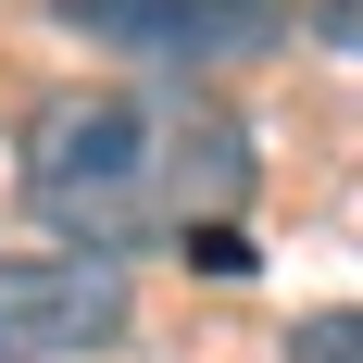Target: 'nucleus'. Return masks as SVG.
Listing matches in <instances>:
<instances>
[{"instance_id":"nucleus-1","label":"nucleus","mask_w":363,"mask_h":363,"mask_svg":"<svg viewBox=\"0 0 363 363\" xmlns=\"http://www.w3.org/2000/svg\"><path fill=\"white\" fill-rule=\"evenodd\" d=\"M26 213H50L75 251H138V238H213L251 201V125L213 101H150V88H63L26 113Z\"/></svg>"},{"instance_id":"nucleus-2","label":"nucleus","mask_w":363,"mask_h":363,"mask_svg":"<svg viewBox=\"0 0 363 363\" xmlns=\"http://www.w3.org/2000/svg\"><path fill=\"white\" fill-rule=\"evenodd\" d=\"M50 13L125 63H251L301 26V0H50Z\"/></svg>"},{"instance_id":"nucleus-3","label":"nucleus","mask_w":363,"mask_h":363,"mask_svg":"<svg viewBox=\"0 0 363 363\" xmlns=\"http://www.w3.org/2000/svg\"><path fill=\"white\" fill-rule=\"evenodd\" d=\"M125 338V276L88 251L63 263H0V363H63V351H101Z\"/></svg>"},{"instance_id":"nucleus-4","label":"nucleus","mask_w":363,"mask_h":363,"mask_svg":"<svg viewBox=\"0 0 363 363\" xmlns=\"http://www.w3.org/2000/svg\"><path fill=\"white\" fill-rule=\"evenodd\" d=\"M289 363H363V301H338V313H301V326H289Z\"/></svg>"},{"instance_id":"nucleus-5","label":"nucleus","mask_w":363,"mask_h":363,"mask_svg":"<svg viewBox=\"0 0 363 363\" xmlns=\"http://www.w3.org/2000/svg\"><path fill=\"white\" fill-rule=\"evenodd\" d=\"M301 26L338 38V50H363V0H301Z\"/></svg>"}]
</instances>
